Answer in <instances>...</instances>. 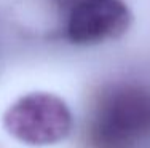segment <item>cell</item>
<instances>
[{
	"label": "cell",
	"mask_w": 150,
	"mask_h": 148,
	"mask_svg": "<svg viewBox=\"0 0 150 148\" xmlns=\"http://www.w3.org/2000/svg\"><path fill=\"white\" fill-rule=\"evenodd\" d=\"M62 2H64V3H66V5H67V6H72V5H74V3H77V2H80V0H62Z\"/></svg>",
	"instance_id": "cell-4"
},
{
	"label": "cell",
	"mask_w": 150,
	"mask_h": 148,
	"mask_svg": "<svg viewBox=\"0 0 150 148\" xmlns=\"http://www.w3.org/2000/svg\"><path fill=\"white\" fill-rule=\"evenodd\" d=\"M72 113L61 97L30 93L19 97L3 115V128L18 142L46 147L64 140L72 131Z\"/></svg>",
	"instance_id": "cell-2"
},
{
	"label": "cell",
	"mask_w": 150,
	"mask_h": 148,
	"mask_svg": "<svg viewBox=\"0 0 150 148\" xmlns=\"http://www.w3.org/2000/svg\"><path fill=\"white\" fill-rule=\"evenodd\" d=\"M150 131V93L110 84L96 96L85 128L86 148H134Z\"/></svg>",
	"instance_id": "cell-1"
},
{
	"label": "cell",
	"mask_w": 150,
	"mask_h": 148,
	"mask_svg": "<svg viewBox=\"0 0 150 148\" xmlns=\"http://www.w3.org/2000/svg\"><path fill=\"white\" fill-rule=\"evenodd\" d=\"M129 22V10L120 0H80L69 6L66 35L75 45H96L118 38Z\"/></svg>",
	"instance_id": "cell-3"
}]
</instances>
